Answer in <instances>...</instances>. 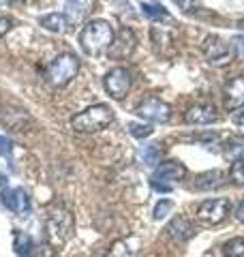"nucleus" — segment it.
Listing matches in <instances>:
<instances>
[{"label": "nucleus", "instance_id": "nucleus-1", "mask_svg": "<svg viewBox=\"0 0 244 257\" xmlns=\"http://www.w3.org/2000/svg\"><path fill=\"white\" fill-rule=\"evenodd\" d=\"M113 28L105 20H92L88 22L79 32V45L88 56H99L107 52L113 43Z\"/></svg>", "mask_w": 244, "mask_h": 257}, {"label": "nucleus", "instance_id": "nucleus-2", "mask_svg": "<svg viewBox=\"0 0 244 257\" xmlns=\"http://www.w3.org/2000/svg\"><path fill=\"white\" fill-rule=\"evenodd\" d=\"M113 120V111L105 103H96V105L86 107L84 111H79L71 118V126L77 133H96L107 128Z\"/></svg>", "mask_w": 244, "mask_h": 257}, {"label": "nucleus", "instance_id": "nucleus-3", "mask_svg": "<svg viewBox=\"0 0 244 257\" xmlns=\"http://www.w3.org/2000/svg\"><path fill=\"white\" fill-rule=\"evenodd\" d=\"M45 234H47L50 244L54 246L64 244L73 236V214L67 206L56 204L50 208L47 219H45Z\"/></svg>", "mask_w": 244, "mask_h": 257}, {"label": "nucleus", "instance_id": "nucleus-4", "mask_svg": "<svg viewBox=\"0 0 244 257\" xmlns=\"http://www.w3.org/2000/svg\"><path fill=\"white\" fill-rule=\"evenodd\" d=\"M79 73V60L73 54H62L58 58H54L47 67V82L54 88L67 86L73 77Z\"/></svg>", "mask_w": 244, "mask_h": 257}, {"label": "nucleus", "instance_id": "nucleus-5", "mask_svg": "<svg viewBox=\"0 0 244 257\" xmlns=\"http://www.w3.org/2000/svg\"><path fill=\"white\" fill-rule=\"evenodd\" d=\"M103 86L111 99L122 101L131 90V71L127 67H113L107 75L103 77Z\"/></svg>", "mask_w": 244, "mask_h": 257}, {"label": "nucleus", "instance_id": "nucleus-6", "mask_svg": "<svg viewBox=\"0 0 244 257\" xmlns=\"http://www.w3.org/2000/svg\"><path fill=\"white\" fill-rule=\"evenodd\" d=\"M135 114L144 118L146 122H167L172 116V107L159 96H146V99L135 107Z\"/></svg>", "mask_w": 244, "mask_h": 257}, {"label": "nucleus", "instance_id": "nucleus-7", "mask_svg": "<svg viewBox=\"0 0 244 257\" xmlns=\"http://www.w3.org/2000/svg\"><path fill=\"white\" fill-rule=\"evenodd\" d=\"M229 214V199L218 197V199H206L197 208V219L203 225H218L225 221V216Z\"/></svg>", "mask_w": 244, "mask_h": 257}, {"label": "nucleus", "instance_id": "nucleus-8", "mask_svg": "<svg viewBox=\"0 0 244 257\" xmlns=\"http://www.w3.org/2000/svg\"><path fill=\"white\" fill-rule=\"evenodd\" d=\"M201 52H203V56H206V60L212 62V64H227L231 58L229 45L216 35L206 37V41H203V45H201Z\"/></svg>", "mask_w": 244, "mask_h": 257}, {"label": "nucleus", "instance_id": "nucleus-9", "mask_svg": "<svg viewBox=\"0 0 244 257\" xmlns=\"http://www.w3.org/2000/svg\"><path fill=\"white\" fill-rule=\"evenodd\" d=\"M135 50V35L129 28H120V32L113 37V43L107 50L109 58H129Z\"/></svg>", "mask_w": 244, "mask_h": 257}, {"label": "nucleus", "instance_id": "nucleus-10", "mask_svg": "<svg viewBox=\"0 0 244 257\" xmlns=\"http://www.w3.org/2000/svg\"><path fill=\"white\" fill-rule=\"evenodd\" d=\"M223 105L227 109H238L240 105H244V75H238L229 79L223 88Z\"/></svg>", "mask_w": 244, "mask_h": 257}, {"label": "nucleus", "instance_id": "nucleus-11", "mask_svg": "<svg viewBox=\"0 0 244 257\" xmlns=\"http://www.w3.org/2000/svg\"><path fill=\"white\" fill-rule=\"evenodd\" d=\"M3 204L15 214H26L30 210V197L24 189H5Z\"/></svg>", "mask_w": 244, "mask_h": 257}, {"label": "nucleus", "instance_id": "nucleus-12", "mask_svg": "<svg viewBox=\"0 0 244 257\" xmlns=\"http://www.w3.org/2000/svg\"><path fill=\"white\" fill-rule=\"evenodd\" d=\"M216 109L212 105H206V103H197V105H191L184 114V122L186 124H212L216 122Z\"/></svg>", "mask_w": 244, "mask_h": 257}, {"label": "nucleus", "instance_id": "nucleus-13", "mask_svg": "<svg viewBox=\"0 0 244 257\" xmlns=\"http://www.w3.org/2000/svg\"><path fill=\"white\" fill-rule=\"evenodd\" d=\"M186 174V167L180 163V161H161L154 170V178L157 180H165V182H176V180H182Z\"/></svg>", "mask_w": 244, "mask_h": 257}, {"label": "nucleus", "instance_id": "nucleus-14", "mask_svg": "<svg viewBox=\"0 0 244 257\" xmlns=\"http://www.w3.org/2000/svg\"><path fill=\"white\" fill-rule=\"evenodd\" d=\"M165 229L176 242H186V240H191L195 236V225L186 219V216H174V219L167 223Z\"/></svg>", "mask_w": 244, "mask_h": 257}, {"label": "nucleus", "instance_id": "nucleus-15", "mask_svg": "<svg viewBox=\"0 0 244 257\" xmlns=\"http://www.w3.org/2000/svg\"><path fill=\"white\" fill-rule=\"evenodd\" d=\"M223 157L231 163L244 161V135H233L223 144Z\"/></svg>", "mask_w": 244, "mask_h": 257}, {"label": "nucleus", "instance_id": "nucleus-16", "mask_svg": "<svg viewBox=\"0 0 244 257\" xmlns=\"http://www.w3.org/2000/svg\"><path fill=\"white\" fill-rule=\"evenodd\" d=\"M223 184V174L218 170H210V172H203L195 178V189L199 191H214Z\"/></svg>", "mask_w": 244, "mask_h": 257}, {"label": "nucleus", "instance_id": "nucleus-17", "mask_svg": "<svg viewBox=\"0 0 244 257\" xmlns=\"http://www.w3.org/2000/svg\"><path fill=\"white\" fill-rule=\"evenodd\" d=\"M41 26L50 32H67L71 28V24L64 13H47L41 18Z\"/></svg>", "mask_w": 244, "mask_h": 257}, {"label": "nucleus", "instance_id": "nucleus-18", "mask_svg": "<svg viewBox=\"0 0 244 257\" xmlns=\"http://www.w3.org/2000/svg\"><path fill=\"white\" fill-rule=\"evenodd\" d=\"M86 7H90V3H67L64 5V15H67L71 26H77V24L86 18V13H88Z\"/></svg>", "mask_w": 244, "mask_h": 257}, {"label": "nucleus", "instance_id": "nucleus-19", "mask_svg": "<svg viewBox=\"0 0 244 257\" xmlns=\"http://www.w3.org/2000/svg\"><path fill=\"white\" fill-rule=\"evenodd\" d=\"M133 255H135V251L131 248L129 240H116L107 251V257H133Z\"/></svg>", "mask_w": 244, "mask_h": 257}, {"label": "nucleus", "instance_id": "nucleus-20", "mask_svg": "<svg viewBox=\"0 0 244 257\" xmlns=\"http://www.w3.org/2000/svg\"><path fill=\"white\" fill-rule=\"evenodd\" d=\"M140 7H142V13L148 20H163V18H167L165 7L159 5V3H142Z\"/></svg>", "mask_w": 244, "mask_h": 257}, {"label": "nucleus", "instance_id": "nucleus-21", "mask_svg": "<svg viewBox=\"0 0 244 257\" xmlns=\"http://www.w3.org/2000/svg\"><path fill=\"white\" fill-rule=\"evenodd\" d=\"M225 257H244V238H231L223 244Z\"/></svg>", "mask_w": 244, "mask_h": 257}, {"label": "nucleus", "instance_id": "nucleus-22", "mask_svg": "<svg viewBox=\"0 0 244 257\" xmlns=\"http://www.w3.org/2000/svg\"><path fill=\"white\" fill-rule=\"evenodd\" d=\"M152 124H148V122H144V124H140V122H131L129 124V133L133 135V138H137V140H144V138H148V135H152Z\"/></svg>", "mask_w": 244, "mask_h": 257}, {"label": "nucleus", "instance_id": "nucleus-23", "mask_svg": "<svg viewBox=\"0 0 244 257\" xmlns=\"http://www.w3.org/2000/svg\"><path fill=\"white\" fill-rule=\"evenodd\" d=\"M142 159H144L146 165H157V163H161V150H159L157 144H152V146L144 148L142 150Z\"/></svg>", "mask_w": 244, "mask_h": 257}, {"label": "nucleus", "instance_id": "nucleus-24", "mask_svg": "<svg viewBox=\"0 0 244 257\" xmlns=\"http://www.w3.org/2000/svg\"><path fill=\"white\" fill-rule=\"evenodd\" d=\"M172 208H174V202H172V199H161V202L154 206V214H152V216H154L157 221H163L169 212H172Z\"/></svg>", "mask_w": 244, "mask_h": 257}, {"label": "nucleus", "instance_id": "nucleus-25", "mask_svg": "<svg viewBox=\"0 0 244 257\" xmlns=\"http://www.w3.org/2000/svg\"><path fill=\"white\" fill-rule=\"evenodd\" d=\"M229 178H231L233 184L242 187V184H244V161H238V163H233V165H231Z\"/></svg>", "mask_w": 244, "mask_h": 257}, {"label": "nucleus", "instance_id": "nucleus-26", "mask_svg": "<svg viewBox=\"0 0 244 257\" xmlns=\"http://www.w3.org/2000/svg\"><path fill=\"white\" fill-rule=\"evenodd\" d=\"M231 54L238 60H244V35H235L231 39Z\"/></svg>", "mask_w": 244, "mask_h": 257}, {"label": "nucleus", "instance_id": "nucleus-27", "mask_svg": "<svg viewBox=\"0 0 244 257\" xmlns=\"http://www.w3.org/2000/svg\"><path fill=\"white\" fill-rule=\"evenodd\" d=\"M11 26H13V20L7 18V15H0V37H5L11 30Z\"/></svg>", "mask_w": 244, "mask_h": 257}, {"label": "nucleus", "instance_id": "nucleus-28", "mask_svg": "<svg viewBox=\"0 0 244 257\" xmlns=\"http://www.w3.org/2000/svg\"><path fill=\"white\" fill-rule=\"evenodd\" d=\"M11 148H13V144L5 138V135H0V155H5V157H9L11 155Z\"/></svg>", "mask_w": 244, "mask_h": 257}, {"label": "nucleus", "instance_id": "nucleus-29", "mask_svg": "<svg viewBox=\"0 0 244 257\" xmlns=\"http://www.w3.org/2000/svg\"><path fill=\"white\" fill-rule=\"evenodd\" d=\"M231 120L235 124H244V105H240L238 109L231 111Z\"/></svg>", "mask_w": 244, "mask_h": 257}, {"label": "nucleus", "instance_id": "nucleus-30", "mask_svg": "<svg viewBox=\"0 0 244 257\" xmlns=\"http://www.w3.org/2000/svg\"><path fill=\"white\" fill-rule=\"evenodd\" d=\"M152 187L157 189V191H163V193H169V191H172V187H169V184H161L159 180H152Z\"/></svg>", "mask_w": 244, "mask_h": 257}, {"label": "nucleus", "instance_id": "nucleus-31", "mask_svg": "<svg viewBox=\"0 0 244 257\" xmlns=\"http://www.w3.org/2000/svg\"><path fill=\"white\" fill-rule=\"evenodd\" d=\"M235 216H238V221L244 223V202L238 206V210H235Z\"/></svg>", "mask_w": 244, "mask_h": 257}, {"label": "nucleus", "instance_id": "nucleus-32", "mask_svg": "<svg viewBox=\"0 0 244 257\" xmlns=\"http://www.w3.org/2000/svg\"><path fill=\"white\" fill-rule=\"evenodd\" d=\"M5 182V176H0V184H3Z\"/></svg>", "mask_w": 244, "mask_h": 257}, {"label": "nucleus", "instance_id": "nucleus-33", "mask_svg": "<svg viewBox=\"0 0 244 257\" xmlns=\"http://www.w3.org/2000/svg\"><path fill=\"white\" fill-rule=\"evenodd\" d=\"M240 28H244V20H242V22H240Z\"/></svg>", "mask_w": 244, "mask_h": 257}]
</instances>
